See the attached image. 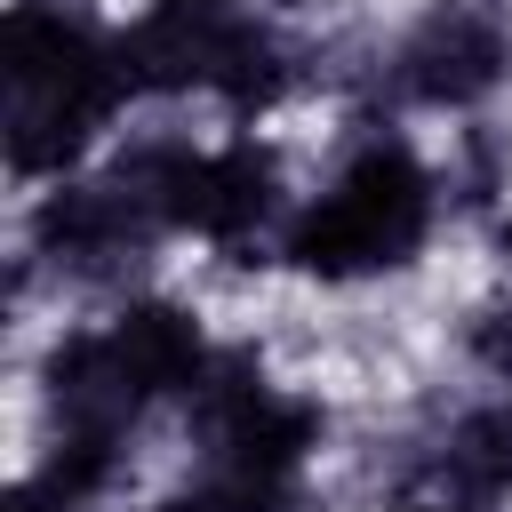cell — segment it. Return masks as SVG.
<instances>
[{"label": "cell", "mask_w": 512, "mask_h": 512, "mask_svg": "<svg viewBox=\"0 0 512 512\" xmlns=\"http://www.w3.org/2000/svg\"><path fill=\"white\" fill-rule=\"evenodd\" d=\"M8 512H64V504H56V496H48V488H40V480H24V488H16V496H8Z\"/></svg>", "instance_id": "ba28073f"}, {"label": "cell", "mask_w": 512, "mask_h": 512, "mask_svg": "<svg viewBox=\"0 0 512 512\" xmlns=\"http://www.w3.org/2000/svg\"><path fill=\"white\" fill-rule=\"evenodd\" d=\"M8 64V160L16 168H56L88 144V128L112 112V96L128 88L120 48H104L72 8L56 0H24L8 16L0 40Z\"/></svg>", "instance_id": "6da1fadb"}, {"label": "cell", "mask_w": 512, "mask_h": 512, "mask_svg": "<svg viewBox=\"0 0 512 512\" xmlns=\"http://www.w3.org/2000/svg\"><path fill=\"white\" fill-rule=\"evenodd\" d=\"M432 224V184L416 168L408 144H368L352 152V168L296 216L288 256L320 280H352V272H384L400 256H416Z\"/></svg>", "instance_id": "7a4b0ae2"}, {"label": "cell", "mask_w": 512, "mask_h": 512, "mask_svg": "<svg viewBox=\"0 0 512 512\" xmlns=\"http://www.w3.org/2000/svg\"><path fill=\"white\" fill-rule=\"evenodd\" d=\"M448 480H456L464 504L512 496V408H480V416L456 424V440H448Z\"/></svg>", "instance_id": "8992f818"}, {"label": "cell", "mask_w": 512, "mask_h": 512, "mask_svg": "<svg viewBox=\"0 0 512 512\" xmlns=\"http://www.w3.org/2000/svg\"><path fill=\"white\" fill-rule=\"evenodd\" d=\"M504 256H512V224H504Z\"/></svg>", "instance_id": "9c48e42d"}, {"label": "cell", "mask_w": 512, "mask_h": 512, "mask_svg": "<svg viewBox=\"0 0 512 512\" xmlns=\"http://www.w3.org/2000/svg\"><path fill=\"white\" fill-rule=\"evenodd\" d=\"M512 64V40L488 8H440L400 48V88L416 104H480Z\"/></svg>", "instance_id": "277c9868"}, {"label": "cell", "mask_w": 512, "mask_h": 512, "mask_svg": "<svg viewBox=\"0 0 512 512\" xmlns=\"http://www.w3.org/2000/svg\"><path fill=\"white\" fill-rule=\"evenodd\" d=\"M128 88H216L232 104H264L280 88V48L232 0H160L120 40Z\"/></svg>", "instance_id": "3957f363"}, {"label": "cell", "mask_w": 512, "mask_h": 512, "mask_svg": "<svg viewBox=\"0 0 512 512\" xmlns=\"http://www.w3.org/2000/svg\"><path fill=\"white\" fill-rule=\"evenodd\" d=\"M408 512H440V504H408Z\"/></svg>", "instance_id": "30bf717a"}, {"label": "cell", "mask_w": 512, "mask_h": 512, "mask_svg": "<svg viewBox=\"0 0 512 512\" xmlns=\"http://www.w3.org/2000/svg\"><path fill=\"white\" fill-rule=\"evenodd\" d=\"M104 344H112V368L128 376L136 400H152V392H192V384H200V328H192L176 304H128Z\"/></svg>", "instance_id": "5b68a950"}, {"label": "cell", "mask_w": 512, "mask_h": 512, "mask_svg": "<svg viewBox=\"0 0 512 512\" xmlns=\"http://www.w3.org/2000/svg\"><path fill=\"white\" fill-rule=\"evenodd\" d=\"M472 352H480L496 376H512V304H504V312H488V320L472 328Z\"/></svg>", "instance_id": "52a82bcc"}]
</instances>
